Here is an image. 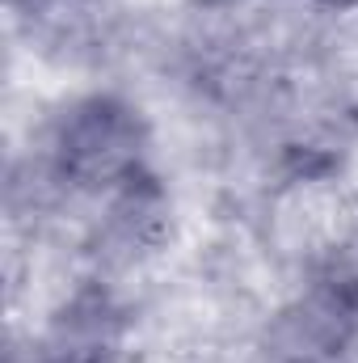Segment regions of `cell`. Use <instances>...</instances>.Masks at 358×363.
I'll return each mask as SVG.
<instances>
[{
	"label": "cell",
	"mask_w": 358,
	"mask_h": 363,
	"mask_svg": "<svg viewBox=\"0 0 358 363\" xmlns=\"http://www.w3.org/2000/svg\"><path fill=\"white\" fill-rule=\"evenodd\" d=\"M198 9H232V4H241V0H194Z\"/></svg>",
	"instance_id": "3957f363"
},
{
	"label": "cell",
	"mask_w": 358,
	"mask_h": 363,
	"mask_svg": "<svg viewBox=\"0 0 358 363\" xmlns=\"http://www.w3.org/2000/svg\"><path fill=\"white\" fill-rule=\"evenodd\" d=\"M295 363H321V359H295Z\"/></svg>",
	"instance_id": "5b68a950"
},
{
	"label": "cell",
	"mask_w": 358,
	"mask_h": 363,
	"mask_svg": "<svg viewBox=\"0 0 358 363\" xmlns=\"http://www.w3.org/2000/svg\"><path fill=\"white\" fill-rule=\"evenodd\" d=\"M118 347V313L101 291H81L51 325L42 363H110Z\"/></svg>",
	"instance_id": "7a4b0ae2"
},
{
	"label": "cell",
	"mask_w": 358,
	"mask_h": 363,
	"mask_svg": "<svg viewBox=\"0 0 358 363\" xmlns=\"http://www.w3.org/2000/svg\"><path fill=\"white\" fill-rule=\"evenodd\" d=\"M316 4H337V9H350V4H358V0H316Z\"/></svg>",
	"instance_id": "277c9868"
},
{
	"label": "cell",
	"mask_w": 358,
	"mask_h": 363,
	"mask_svg": "<svg viewBox=\"0 0 358 363\" xmlns=\"http://www.w3.org/2000/svg\"><path fill=\"white\" fill-rule=\"evenodd\" d=\"M144 148V114L114 93H89L72 101L51 140L55 174L81 190H122L139 178Z\"/></svg>",
	"instance_id": "6da1fadb"
}]
</instances>
